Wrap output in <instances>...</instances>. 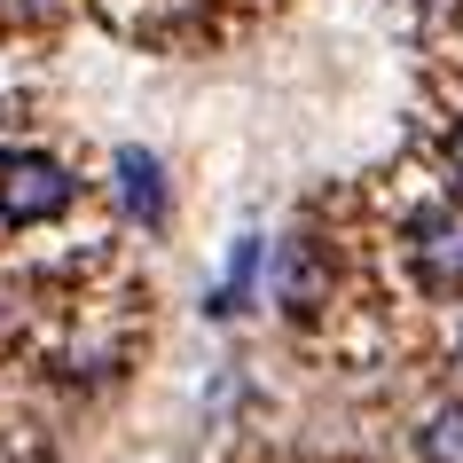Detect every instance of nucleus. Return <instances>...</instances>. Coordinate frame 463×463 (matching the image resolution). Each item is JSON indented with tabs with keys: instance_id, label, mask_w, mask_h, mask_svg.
Segmentation results:
<instances>
[{
	"instance_id": "f257e3e1",
	"label": "nucleus",
	"mask_w": 463,
	"mask_h": 463,
	"mask_svg": "<svg viewBox=\"0 0 463 463\" xmlns=\"http://www.w3.org/2000/svg\"><path fill=\"white\" fill-rule=\"evenodd\" d=\"M63 204H71V173L55 157H40V149L0 157V213L8 220H55Z\"/></svg>"
},
{
	"instance_id": "f03ea898",
	"label": "nucleus",
	"mask_w": 463,
	"mask_h": 463,
	"mask_svg": "<svg viewBox=\"0 0 463 463\" xmlns=\"http://www.w3.org/2000/svg\"><path fill=\"white\" fill-rule=\"evenodd\" d=\"M416 268L432 291H456L463 283V213L432 204V213H416Z\"/></svg>"
},
{
	"instance_id": "7ed1b4c3",
	"label": "nucleus",
	"mask_w": 463,
	"mask_h": 463,
	"mask_svg": "<svg viewBox=\"0 0 463 463\" xmlns=\"http://www.w3.org/2000/svg\"><path fill=\"white\" fill-rule=\"evenodd\" d=\"M118 196H126V213H142V220H165V189H157V157L126 149V157H118Z\"/></svg>"
},
{
	"instance_id": "20e7f679",
	"label": "nucleus",
	"mask_w": 463,
	"mask_h": 463,
	"mask_svg": "<svg viewBox=\"0 0 463 463\" xmlns=\"http://www.w3.org/2000/svg\"><path fill=\"white\" fill-rule=\"evenodd\" d=\"M283 298H291V307H315V244L283 251Z\"/></svg>"
},
{
	"instance_id": "39448f33",
	"label": "nucleus",
	"mask_w": 463,
	"mask_h": 463,
	"mask_svg": "<svg viewBox=\"0 0 463 463\" xmlns=\"http://www.w3.org/2000/svg\"><path fill=\"white\" fill-rule=\"evenodd\" d=\"M424 456H432V463H463V409H439V416H432Z\"/></svg>"
},
{
	"instance_id": "423d86ee",
	"label": "nucleus",
	"mask_w": 463,
	"mask_h": 463,
	"mask_svg": "<svg viewBox=\"0 0 463 463\" xmlns=\"http://www.w3.org/2000/svg\"><path fill=\"white\" fill-rule=\"evenodd\" d=\"M448 165H456V181H463V134H456V142H448Z\"/></svg>"
},
{
	"instance_id": "0eeeda50",
	"label": "nucleus",
	"mask_w": 463,
	"mask_h": 463,
	"mask_svg": "<svg viewBox=\"0 0 463 463\" xmlns=\"http://www.w3.org/2000/svg\"><path fill=\"white\" fill-rule=\"evenodd\" d=\"M0 8H40V0H0Z\"/></svg>"
}]
</instances>
